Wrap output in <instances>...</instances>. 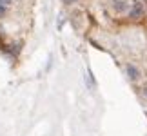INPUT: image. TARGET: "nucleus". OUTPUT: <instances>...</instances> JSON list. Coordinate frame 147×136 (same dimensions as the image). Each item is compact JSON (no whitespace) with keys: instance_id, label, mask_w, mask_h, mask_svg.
Wrapping results in <instances>:
<instances>
[{"instance_id":"f257e3e1","label":"nucleus","mask_w":147,"mask_h":136,"mask_svg":"<svg viewBox=\"0 0 147 136\" xmlns=\"http://www.w3.org/2000/svg\"><path fill=\"white\" fill-rule=\"evenodd\" d=\"M144 4L140 2V0H136V2H133V5H131V11H129V16H131V18H142L144 16Z\"/></svg>"},{"instance_id":"20e7f679","label":"nucleus","mask_w":147,"mask_h":136,"mask_svg":"<svg viewBox=\"0 0 147 136\" xmlns=\"http://www.w3.org/2000/svg\"><path fill=\"white\" fill-rule=\"evenodd\" d=\"M142 94H144V98L147 100V83H145V86L142 87Z\"/></svg>"},{"instance_id":"423d86ee","label":"nucleus","mask_w":147,"mask_h":136,"mask_svg":"<svg viewBox=\"0 0 147 136\" xmlns=\"http://www.w3.org/2000/svg\"><path fill=\"white\" fill-rule=\"evenodd\" d=\"M4 15H5V7H4V5H0V18H2Z\"/></svg>"},{"instance_id":"0eeeda50","label":"nucleus","mask_w":147,"mask_h":136,"mask_svg":"<svg viewBox=\"0 0 147 136\" xmlns=\"http://www.w3.org/2000/svg\"><path fill=\"white\" fill-rule=\"evenodd\" d=\"M64 2H65V4H75L76 0H64Z\"/></svg>"},{"instance_id":"39448f33","label":"nucleus","mask_w":147,"mask_h":136,"mask_svg":"<svg viewBox=\"0 0 147 136\" xmlns=\"http://www.w3.org/2000/svg\"><path fill=\"white\" fill-rule=\"evenodd\" d=\"M11 2H13V0H0V5H4V7H5V5L11 4Z\"/></svg>"},{"instance_id":"7ed1b4c3","label":"nucleus","mask_w":147,"mask_h":136,"mask_svg":"<svg viewBox=\"0 0 147 136\" xmlns=\"http://www.w3.org/2000/svg\"><path fill=\"white\" fill-rule=\"evenodd\" d=\"M115 7L118 11H123V9H127V2H115Z\"/></svg>"},{"instance_id":"f03ea898","label":"nucleus","mask_w":147,"mask_h":136,"mask_svg":"<svg viewBox=\"0 0 147 136\" xmlns=\"http://www.w3.org/2000/svg\"><path fill=\"white\" fill-rule=\"evenodd\" d=\"M125 69H127V73H129V78H131V80H136V78L140 76V71H138L134 65H131V64H129V65H125Z\"/></svg>"}]
</instances>
